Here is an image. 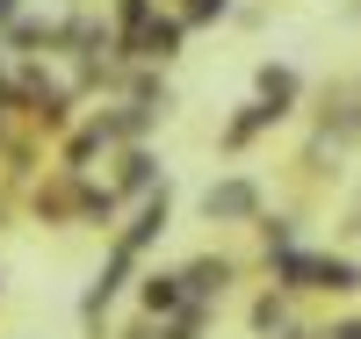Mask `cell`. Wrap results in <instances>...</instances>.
<instances>
[{
  "label": "cell",
  "instance_id": "cell-1",
  "mask_svg": "<svg viewBox=\"0 0 361 339\" xmlns=\"http://www.w3.org/2000/svg\"><path fill=\"white\" fill-rule=\"evenodd\" d=\"M253 195L246 188H209V217H217V209H224V217H238V209H246Z\"/></svg>",
  "mask_w": 361,
  "mask_h": 339
}]
</instances>
